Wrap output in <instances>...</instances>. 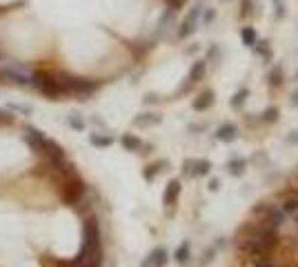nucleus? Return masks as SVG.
<instances>
[{"mask_svg": "<svg viewBox=\"0 0 298 267\" xmlns=\"http://www.w3.org/2000/svg\"><path fill=\"white\" fill-rule=\"evenodd\" d=\"M278 245V229L265 225L263 220L254 225H245L243 227V243L241 247L249 254V258L258 265V263L267 261L270 252Z\"/></svg>", "mask_w": 298, "mask_h": 267, "instance_id": "1", "label": "nucleus"}, {"mask_svg": "<svg viewBox=\"0 0 298 267\" xmlns=\"http://www.w3.org/2000/svg\"><path fill=\"white\" fill-rule=\"evenodd\" d=\"M58 83L63 87V94H74L78 98H87L92 96L94 92H98L100 83L98 80H87V78H69V76H60Z\"/></svg>", "mask_w": 298, "mask_h": 267, "instance_id": "2", "label": "nucleus"}, {"mask_svg": "<svg viewBox=\"0 0 298 267\" xmlns=\"http://www.w3.org/2000/svg\"><path fill=\"white\" fill-rule=\"evenodd\" d=\"M31 83H34V87L38 89L40 94H45V96L51 98V100H58L60 96H65L63 87L58 83V78H53L51 73H45V72L31 73Z\"/></svg>", "mask_w": 298, "mask_h": 267, "instance_id": "3", "label": "nucleus"}, {"mask_svg": "<svg viewBox=\"0 0 298 267\" xmlns=\"http://www.w3.org/2000/svg\"><path fill=\"white\" fill-rule=\"evenodd\" d=\"M85 192H87L85 183H82L78 176L69 174L67 180H65V185H63V200H65L67 205H76L78 200L85 196Z\"/></svg>", "mask_w": 298, "mask_h": 267, "instance_id": "4", "label": "nucleus"}, {"mask_svg": "<svg viewBox=\"0 0 298 267\" xmlns=\"http://www.w3.org/2000/svg\"><path fill=\"white\" fill-rule=\"evenodd\" d=\"M254 214H260V216H263V223L274 227V229H278L280 225H283L285 216H287V214L280 207H276V205H258V207H254Z\"/></svg>", "mask_w": 298, "mask_h": 267, "instance_id": "5", "label": "nucleus"}, {"mask_svg": "<svg viewBox=\"0 0 298 267\" xmlns=\"http://www.w3.org/2000/svg\"><path fill=\"white\" fill-rule=\"evenodd\" d=\"M0 78H5V80L16 83V85H27L29 80H31V73L25 67H18V65L9 63V65H2V67H0Z\"/></svg>", "mask_w": 298, "mask_h": 267, "instance_id": "6", "label": "nucleus"}, {"mask_svg": "<svg viewBox=\"0 0 298 267\" xmlns=\"http://www.w3.org/2000/svg\"><path fill=\"white\" fill-rule=\"evenodd\" d=\"M200 11H202V2H198L196 7L189 9V14L185 16L183 24H180V29H178V38L180 40L187 38V36H192L194 31H196V20H198V16H200Z\"/></svg>", "mask_w": 298, "mask_h": 267, "instance_id": "7", "label": "nucleus"}, {"mask_svg": "<svg viewBox=\"0 0 298 267\" xmlns=\"http://www.w3.org/2000/svg\"><path fill=\"white\" fill-rule=\"evenodd\" d=\"M25 141L29 143V147L34 151H38V154H45L47 151V145L49 141L45 138V134L40 129H34V127H27V136H25Z\"/></svg>", "mask_w": 298, "mask_h": 267, "instance_id": "8", "label": "nucleus"}, {"mask_svg": "<svg viewBox=\"0 0 298 267\" xmlns=\"http://www.w3.org/2000/svg\"><path fill=\"white\" fill-rule=\"evenodd\" d=\"M180 190H183V183H180V180H178V178L169 180L167 190H165V194H163V203L167 205V207H174V205L178 203V196H180Z\"/></svg>", "mask_w": 298, "mask_h": 267, "instance_id": "9", "label": "nucleus"}, {"mask_svg": "<svg viewBox=\"0 0 298 267\" xmlns=\"http://www.w3.org/2000/svg\"><path fill=\"white\" fill-rule=\"evenodd\" d=\"M167 249L165 247H154L151 252H149V256H147V261H145V265L147 267H165L167 265Z\"/></svg>", "mask_w": 298, "mask_h": 267, "instance_id": "10", "label": "nucleus"}, {"mask_svg": "<svg viewBox=\"0 0 298 267\" xmlns=\"http://www.w3.org/2000/svg\"><path fill=\"white\" fill-rule=\"evenodd\" d=\"M236 138H238V127H236L234 122H225V125L218 127L216 141H221V143H234Z\"/></svg>", "mask_w": 298, "mask_h": 267, "instance_id": "11", "label": "nucleus"}, {"mask_svg": "<svg viewBox=\"0 0 298 267\" xmlns=\"http://www.w3.org/2000/svg\"><path fill=\"white\" fill-rule=\"evenodd\" d=\"M212 105H214V92L212 89H205V92L194 100V109H196V112H205V109H209Z\"/></svg>", "mask_w": 298, "mask_h": 267, "instance_id": "12", "label": "nucleus"}, {"mask_svg": "<svg viewBox=\"0 0 298 267\" xmlns=\"http://www.w3.org/2000/svg\"><path fill=\"white\" fill-rule=\"evenodd\" d=\"M247 170V160L241 158V156H234V158H229V163H227V171H229L231 176H243Z\"/></svg>", "mask_w": 298, "mask_h": 267, "instance_id": "13", "label": "nucleus"}, {"mask_svg": "<svg viewBox=\"0 0 298 267\" xmlns=\"http://www.w3.org/2000/svg\"><path fill=\"white\" fill-rule=\"evenodd\" d=\"M212 171V160L209 158H194L192 176H207Z\"/></svg>", "mask_w": 298, "mask_h": 267, "instance_id": "14", "label": "nucleus"}, {"mask_svg": "<svg viewBox=\"0 0 298 267\" xmlns=\"http://www.w3.org/2000/svg\"><path fill=\"white\" fill-rule=\"evenodd\" d=\"M121 143H123V147H125L127 151H140L145 147L143 141H140L138 136H134V134H123Z\"/></svg>", "mask_w": 298, "mask_h": 267, "instance_id": "15", "label": "nucleus"}, {"mask_svg": "<svg viewBox=\"0 0 298 267\" xmlns=\"http://www.w3.org/2000/svg\"><path fill=\"white\" fill-rule=\"evenodd\" d=\"M207 72V63L205 60H196V63L192 65V72H189V83H198V80H202V76H205Z\"/></svg>", "mask_w": 298, "mask_h": 267, "instance_id": "16", "label": "nucleus"}, {"mask_svg": "<svg viewBox=\"0 0 298 267\" xmlns=\"http://www.w3.org/2000/svg\"><path fill=\"white\" fill-rule=\"evenodd\" d=\"M174 258H176V263H180V265H185V263L192 258V245H189V241H185V243L178 245L176 254H174Z\"/></svg>", "mask_w": 298, "mask_h": 267, "instance_id": "17", "label": "nucleus"}, {"mask_svg": "<svg viewBox=\"0 0 298 267\" xmlns=\"http://www.w3.org/2000/svg\"><path fill=\"white\" fill-rule=\"evenodd\" d=\"M163 121V118L158 116V114H140V116L134 118V122L138 127H151V125H158V122Z\"/></svg>", "mask_w": 298, "mask_h": 267, "instance_id": "18", "label": "nucleus"}, {"mask_svg": "<svg viewBox=\"0 0 298 267\" xmlns=\"http://www.w3.org/2000/svg\"><path fill=\"white\" fill-rule=\"evenodd\" d=\"M283 80H285L283 67H280V65H276V67L270 72V76H267V83H270V87H280V85H283Z\"/></svg>", "mask_w": 298, "mask_h": 267, "instance_id": "19", "label": "nucleus"}, {"mask_svg": "<svg viewBox=\"0 0 298 267\" xmlns=\"http://www.w3.org/2000/svg\"><path fill=\"white\" fill-rule=\"evenodd\" d=\"M163 167H167V160H156L154 165H147V167H145V178L154 180L156 174H158V171H163Z\"/></svg>", "mask_w": 298, "mask_h": 267, "instance_id": "20", "label": "nucleus"}, {"mask_svg": "<svg viewBox=\"0 0 298 267\" xmlns=\"http://www.w3.org/2000/svg\"><path fill=\"white\" fill-rule=\"evenodd\" d=\"M247 96H249V89H247V87H243L241 92H236L234 98H231V107H234V109H241V107L245 105Z\"/></svg>", "mask_w": 298, "mask_h": 267, "instance_id": "21", "label": "nucleus"}, {"mask_svg": "<svg viewBox=\"0 0 298 267\" xmlns=\"http://www.w3.org/2000/svg\"><path fill=\"white\" fill-rule=\"evenodd\" d=\"M89 143H92L94 147H109L111 143H114V138H111V136H100V134H92V136H89Z\"/></svg>", "mask_w": 298, "mask_h": 267, "instance_id": "22", "label": "nucleus"}, {"mask_svg": "<svg viewBox=\"0 0 298 267\" xmlns=\"http://www.w3.org/2000/svg\"><path fill=\"white\" fill-rule=\"evenodd\" d=\"M260 121L263 122H276L278 121V107H267V109L260 114Z\"/></svg>", "mask_w": 298, "mask_h": 267, "instance_id": "23", "label": "nucleus"}, {"mask_svg": "<svg viewBox=\"0 0 298 267\" xmlns=\"http://www.w3.org/2000/svg\"><path fill=\"white\" fill-rule=\"evenodd\" d=\"M283 209L285 214H296L298 212V196H292V198H285V203H283Z\"/></svg>", "mask_w": 298, "mask_h": 267, "instance_id": "24", "label": "nucleus"}, {"mask_svg": "<svg viewBox=\"0 0 298 267\" xmlns=\"http://www.w3.org/2000/svg\"><path fill=\"white\" fill-rule=\"evenodd\" d=\"M241 36H243V43H245L247 47H254V43H256V31L251 29V27H245Z\"/></svg>", "mask_w": 298, "mask_h": 267, "instance_id": "25", "label": "nucleus"}, {"mask_svg": "<svg viewBox=\"0 0 298 267\" xmlns=\"http://www.w3.org/2000/svg\"><path fill=\"white\" fill-rule=\"evenodd\" d=\"M67 122L74 127V129H78V131H82V129H85V121H82V118L78 116V114H72V116L67 118Z\"/></svg>", "mask_w": 298, "mask_h": 267, "instance_id": "26", "label": "nucleus"}, {"mask_svg": "<svg viewBox=\"0 0 298 267\" xmlns=\"http://www.w3.org/2000/svg\"><path fill=\"white\" fill-rule=\"evenodd\" d=\"M254 49L260 53V56L270 58V47H267V43H265V40H256V43H254Z\"/></svg>", "mask_w": 298, "mask_h": 267, "instance_id": "27", "label": "nucleus"}, {"mask_svg": "<svg viewBox=\"0 0 298 267\" xmlns=\"http://www.w3.org/2000/svg\"><path fill=\"white\" fill-rule=\"evenodd\" d=\"M214 254H216V247H209V249H207V252H205V256L200 258V263H202V265H207V263H212V261H214Z\"/></svg>", "mask_w": 298, "mask_h": 267, "instance_id": "28", "label": "nucleus"}, {"mask_svg": "<svg viewBox=\"0 0 298 267\" xmlns=\"http://www.w3.org/2000/svg\"><path fill=\"white\" fill-rule=\"evenodd\" d=\"M285 141H287L289 145H298V129L296 131H289L287 136H285Z\"/></svg>", "mask_w": 298, "mask_h": 267, "instance_id": "29", "label": "nucleus"}, {"mask_svg": "<svg viewBox=\"0 0 298 267\" xmlns=\"http://www.w3.org/2000/svg\"><path fill=\"white\" fill-rule=\"evenodd\" d=\"M11 109L14 112H23V114H31V107H27V105H11Z\"/></svg>", "mask_w": 298, "mask_h": 267, "instance_id": "30", "label": "nucleus"}, {"mask_svg": "<svg viewBox=\"0 0 298 267\" xmlns=\"http://www.w3.org/2000/svg\"><path fill=\"white\" fill-rule=\"evenodd\" d=\"M221 190V178H212L209 180V192H218Z\"/></svg>", "mask_w": 298, "mask_h": 267, "instance_id": "31", "label": "nucleus"}, {"mask_svg": "<svg viewBox=\"0 0 298 267\" xmlns=\"http://www.w3.org/2000/svg\"><path fill=\"white\" fill-rule=\"evenodd\" d=\"M251 14V0H243V16Z\"/></svg>", "mask_w": 298, "mask_h": 267, "instance_id": "32", "label": "nucleus"}, {"mask_svg": "<svg viewBox=\"0 0 298 267\" xmlns=\"http://www.w3.org/2000/svg\"><path fill=\"white\" fill-rule=\"evenodd\" d=\"M185 2H187V0H169L172 9H180V7H185Z\"/></svg>", "mask_w": 298, "mask_h": 267, "instance_id": "33", "label": "nucleus"}, {"mask_svg": "<svg viewBox=\"0 0 298 267\" xmlns=\"http://www.w3.org/2000/svg\"><path fill=\"white\" fill-rule=\"evenodd\" d=\"M212 20H214V9H207V11H205V20H202V23L209 24Z\"/></svg>", "mask_w": 298, "mask_h": 267, "instance_id": "34", "label": "nucleus"}, {"mask_svg": "<svg viewBox=\"0 0 298 267\" xmlns=\"http://www.w3.org/2000/svg\"><path fill=\"white\" fill-rule=\"evenodd\" d=\"M289 105H292V107H298V89L292 94V98H289Z\"/></svg>", "mask_w": 298, "mask_h": 267, "instance_id": "35", "label": "nucleus"}, {"mask_svg": "<svg viewBox=\"0 0 298 267\" xmlns=\"http://www.w3.org/2000/svg\"><path fill=\"white\" fill-rule=\"evenodd\" d=\"M189 131H205V125H192Z\"/></svg>", "mask_w": 298, "mask_h": 267, "instance_id": "36", "label": "nucleus"}, {"mask_svg": "<svg viewBox=\"0 0 298 267\" xmlns=\"http://www.w3.org/2000/svg\"><path fill=\"white\" fill-rule=\"evenodd\" d=\"M0 118H9V114H5L2 109H0Z\"/></svg>", "mask_w": 298, "mask_h": 267, "instance_id": "37", "label": "nucleus"}, {"mask_svg": "<svg viewBox=\"0 0 298 267\" xmlns=\"http://www.w3.org/2000/svg\"><path fill=\"white\" fill-rule=\"evenodd\" d=\"M274 2H276V5H283V0H274Z\"/></svg>", "mask_w": 298, "mask_h": 267, "instance_id": "38", "label": "nucleus"}, {"mask_svg": "<svg viewBox=\"0 0 298 267\" xmlns=\"http://www.w3.org/2000/svg\"><path fill=\"white\" fill-rule=\"evenodd\" d=\"M296 223H298V212H296Z\"/></svg>", "mask_w": 298, "mask_h": 267, "instance_id": "39", "label": "nucleus"}, {"mask_svg": "<svg viewBox=\"0 0 298 267\" xmlns=\"http://www.w3.org/2000/svg\"><path fill=\"white\" fill-rule=\"evenodd\" d=\"M140 267H147V265H145V263H143V265H140Z\"/></svg>", "mask_w": 298, "mask_h": 267, "instance_id": "40", "label": "nucleus"}]
</instances>
